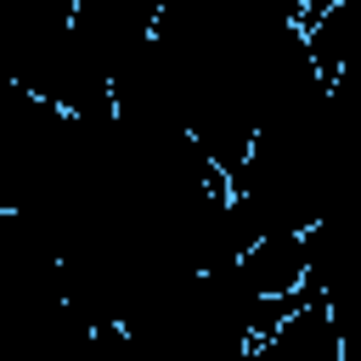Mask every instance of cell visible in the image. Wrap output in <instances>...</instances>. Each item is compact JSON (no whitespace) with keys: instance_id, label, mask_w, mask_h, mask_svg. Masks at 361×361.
Returning a JSON list of instances; mask_svg holds the SVG:
<instances>
[{"instance_id":"obj_1","label":"cell","mask_w":361,"mask_h":361,"mask_svg":"<svg viewBox=\"0 0 361 361\" xmlns=\"http://www.w3.org/2000/svg\"><path fill=\"white\" fill-rule=\"evenodd\" d=\"M237 271L259 293H293V288H305V276H310L305 231H265L259 243H248V254L237 259Z\"/></svg>"},{"instance_id":"obj_2","label":"cell","mask_w":361,"mask_h":361,"mask_svg":"<svg viewBox=\"0 0 361 361\" xmlns=\"http://www.w3.org/2000/svg\"><path fill=\"white\" fill-rule=\"evenodd\" d=\"M305 28H310V51H316L322 73H338V68L361 51V0H333V6L316 11Z\"/></svg>"},{"instance_id":"obj_3","label":"cell","mask_w":361,"mask_h":361,"mask_svg":"<svg viewBox=\"0 0 361 361\" xmlns=\"http://www.w3.org/2000/svg\"><path fill=\"white\" fill-rule=\"evenodd\" d=\"M327 6H333V0H305V23H310L316 11H327Z\"/></svg>"}]
</instances>
